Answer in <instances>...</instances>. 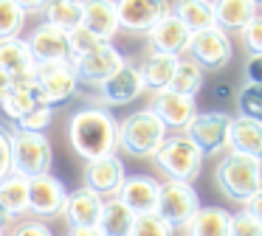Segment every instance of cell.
<instances>
[{"label":"cell","instance_id":"6da1fadb","mask_svg":"<svg viewBox=\"0 0 262 236\" xmlns=\"http://www.w3.org/2000/svg\"><path fill=\"white\" fill-rule=\"evenodd\" d=\"M68 144L85 160L116 155V149H119V121L104 107H82L68 121Z\"/></svg>","mask_w":262,"mask_h":236},{"label":"cell","instance_id":"7a4b0ae2","mask_svg":"<svg viewBox=\"0 0 262 236\" xmlns=\"http://www.w3.org/2000/svg\"><path fill=\"white\" fill-rule=\"evenodd\" d=\"M166 127L152 110L130 112L124 121H119V149L133 157H155V152L164 146Z\"/></svg>","mask_w":262,"mask_h":236},{"label":"cell","instance_id":"3957f363","mask_svg":"<svg viewBox=\"0 0 262 236\" xmlns=\"http://www.w3.org/2000/svg\"><path fill=\"white\" fill-rule=\"evenodd\" d=\"M214 180L220 191L234 202H248L262 188V163L239 152H228L214 169Z\"/></svg>","mask_w":262,"mask_h":236},{"label":"cell","instance_id":"277c9868","mask_svg":"<svg viewBox=\"0 0 262 236\" xmlns=\"http://www.w3.org/2000/svg\"><path fill=\"white\" fill-rule=\"evenodd\" d=\"M9 149H12V174L31 180L51 172L54 149L46 132H23L14 129L9 132Z\"/></svg>","mask_w":262,"mask_h":236},{"label":"cell","instance_id":"5b68a950","mask_svg":"<svg viewBox=\"0 0 262 236\" xmlns=\"http://www.w3.org/2000/svg\"><path fill=\"white\" fill-rule=\"evenodd\" d=\"M155 163L169 180H183L192 183L203 169V152L186 138V135H172L164 140L158 152H155Z\"/></svg>","mask_w":262,"mask_h":236},{"label":"cell","instance_id":"8992f818","mask_svg":"<svg viewBox=\"0 0 262 236\" xmlns=\"http://www.w3.org/2000/svg\"><path fill=\"white\" fill-rule=\"evenodd\" d=\"M34 84L40 104L57 107L76 93L79 79L71 62H54V65H34Z\"/></svg>","mask_w":262,"mask_h":236},{"label":"cell","instance_id":"52a82bcc","mask_svg":"<svg viewBox=\"0 0 262 236\" xmlns=\"http://www.w3.org/2000/svg\"><path fill=\"white\" fill-rule=\"evenodd\" d=\"M198 208H200V200H198V191H194L192 183H183V180H166V183H161L158 214L172 228H186V222L194 217Z\"/></svg>","mask_w":262,"mask_h":236},{"label":"cell","instance_id":"ba28073f","mask_svg":"<svg viewBox=\"0 0 262 236\" xmlns=\"http://www.w3.org/2000/svg\"><path fill=\"white\" fill-rule=\"evenodd\" d=\"M228 129H231V115L220 110L198 112L186 127V138L206 155H217L228 146Z\"/></svg>","mask_w":262,"mask_h":236},{"label":"cell","instance_id":"9c48e42d","mask_svg":"<svg viewBox=\"0 0 262 236\" xmlns=\"http://www.w3.org/2000/svg\"><path fill=\"white\" fill-rule=\"evenodd\" d=\"M189 54L203 70H220L231 62V39L223 28L211 26L203 31H194L189 39Z\"/></svg>","mask_w":262,"mask_h":236},{"label":"cell","instance_id":"30bf717a","mask_svg":"<svg viewBox=\"0 0 262 236\" xmlns=\"http://www.w3.org/2000/svg\"><path fill=\"white\" fill-rule=\"evenodd\" d=\"M119 11V26L133 34H147L164 17L172 14L169 0H116Z\"/></svg>","mask_w":262,"mask_h":236},{"label":"cell","instance_id":"8fae6325","mask_svg":"<svg viewBox=\"0 0 262 236\" xmlns=\"http://www.w3.org/2000/svg\"><path fill=\"white\" fill-rule=\"evenodd\" d=\"M124 56L119 54V51L113 48V42H107L104 48L99 51H91V54H82V56H74L71 59V65H74L76 70V79L85 84H102L107 82L110 76H113L116 70H119L121 65H124Z\"/></svg>","mask_w":262,"mask_h":236},{"label":"cell","instance_id":"7c38bea8","mask_svg":"<svg viewBox=\"0 0 262 236\" xmlns=\"http://www.w3.org/2000/svg\"><path fill=\"white\" fill-rule=\"evenodd\" d=\"M29 48L37 65H54V62H71V42L68 31L51 26V22H40L34 31L29 34Z\"/></svg>","mask_w":262,"mask_h":236},{"label":"cell","instance_id":"4fadbf2b","mask_svg":"<svg viewBox=\"0 0 262 236\" xmlns=\"http://www.w3.org/2000/svg\"><path fill=\"white\" fill-rule=\"evenodd\" d=\"M68 200L62 180L54 174H40L29 180V211L34 217H59Z\"/></svg>","mask_w":262,"mask_h":236},{"label":"cell","instance_id":"5bb4252c","mask_svg":"<svg viewBox=\"0 0 262 236\" xmlns=\"http://www.w3.org/2000/svg\"><path fill=\"white\" fill-rule=\"evenodd\" d=\"M82 177H85V188L96 191L104 200V197L119 194L127 172H124V163H121L119 155H104V157H96V160H88Z\"/></svg>","mask_w":262,"mask_h":236},{"label":"cell","instance_id":"9a60e30c","mask_svg":"<svg viewBox=\"0 0 262 236\" xmlns=\"http://www.w3.org/2000/svg\"><path fill=\"white\" fill-rule=\"evenodd\" d=\"M141 93H144L141 70H138L136 65H130V62H124V65H121L107 82L99 84V96H102V101L104 104H113V107L130 104V101H136Z\"/></svg>","mask_w":262,"mask_h":236},{"label":"cell","instance_id":"2e32d148","mask_svg":"<svg viewBox=\"0 0 262 236\" xmlns=\"http://www.w3.org/2000/svg\"><path fill=\"white\" fill-rule=\"evenodd\" d=\"M149 110L164 121L166 129H186L189 121L198 115L194 96H181V93H172V90H161V93H155Z\"/></svg>","mask_w":262,"mask_h":236},{"label":"cell","instance_id":"e0dca14e","mask_svg":"<svg viewBox=\"0 0 262 236\" xmlns=\"http://www.w3.org/2000/svg\"><path fill=\"white\" fill-rule=\"evenodd\" d=\"M158 191H161L158 180L147 177V174H130V177H124V183H121V188L116 197H119L136 217H141V214L158 211Z\"/></svg>","mask_w":262,"mask_h":236},{"label":"cell","instance_id":"ac0fdd59","mask_svg":"<svg viewBox=\"0 0 262 236\" xmlns=\"http://www.w3.org/2000/svg\"><path fill=\"white\" fill-rule=\"evenodd\" d=\"M149 39V48L158 51V54H172V56H181L183 51L189 48V39H192V31L178 20L175 14L164 17L155 28L147 31Z\"/></svg>","mask_w":262,"mask_h":236},{"label":"cell","instance_id":"d6986e66","mask_svg":"<svg viewBox=\"0 0 262 236\" xmlns=\"http://www.w3.org/2000/svg\"><path fill=\"white\" fill-rule=\"evenodd\" d=\"M34 107H40V96H37V84H34V70H31L29 76H17L12 82V90L0 99V112H3L9 121L17 124L20 118L29 115Z\"/></svg>","mask_w":262,"mask_h":236},{"label":"cell","instance_id":"ffe728a7","mask_svg":"<svg viewBox=\"0 0 262 236\" xmlns=\"http://www.w3.org/2000/svg\"><path fill=\"white\" fill-rule=\"evenodd\" d=\"M99 214H102V197L85 185L71 191L62 208V217L68 219L71 228H91L99 222Z\"/></svg>","mask_w":262,"mask_h":236},{"label":"cell","instance_id":"44dd1931","mask_svg":"<svg viewBox=\"0 0 262 236\" xmlns=\"http://www.w3.org/2000/svg\"><path fill=\"white\" fill-rule=\"evenodd\" d=\"M82 26L110 42L121 28L116 0H82Z\"/></svg>","mask_w":262,"mask_h":236},{"label":"cell","instance_id":"7402d4cb","mask_svg":"<svg viewBox=\"0 0 262 236\" xmlns=\"http://www.w3.org/2000/svg\"><path fill=\"white\" fill-rule=\"evenodd\" d=\"M186 236H231V214L220 205H200L186 222Z\"/></svg>","mask_w":262,"mask_h":236},{"label":"cell","instance_id":"603a6c76","mask_svg":"<svg viewBox=\"0 0 262 236\" xmlns=\"http://www.w3.org/2000/svg\"><path fill=\"white\" fill-rule=\"evenodd\" d=\"M214 9V26L223 31H243L251 20L256 17L254 0H211Z\"/></svg>","mask_w":262,"mask_h":236},{"label":"cell","instance_id":"cb8c5ba5","mask_svg":"<svg viewBox=\"0 0 262 236\" xmlns=\"http://www.w3.org/2000/svg\"><path fill=\"white\" fill-rule=\"evenodd\" d=\"M228 149L248 155L262 163V124L248 121V118H231V129H228Z\"/></svg>","mask_w":262,"mask_h":236},{"label":"cell","instance_id":"d4e9b609","mask_svg":"<svg viewBox=\"0 0 262 236\" xmlns=\"http://www.w3.org/2000/svg\"><path fill=\"white\" fill-rule=\"evenodd\" d=\"M181 56H172V54H152L141 62V79H144V90H152V93H161V90H169L172 76H175V67Z\"/></svg>","mask_w":262,"mask_h":236},{"label":"cell","instance_id":"484cf974","mask_svg":"<svg viewBox=\"0 0 262 236\" xmlns=\"http://www.w3.org/2000/svg\"><path fill=\"white\" fill-rule=\"evenodd\" d=\"M133 222H136V214H133L119 197H104L102 200V214H99L96 228L102 230L104 236H130Z\"/></svg>","mask_w":262,"mask_h":236},{"label":"cell","instance_id":"4316f807","mask_svg":"<svg viewBox=\"0 0 262 236\" xmlns=\"http://www.w3.org/2000/svg\"><path fill=\"white\" fill-rule=\"evenodd\" d=\"M34 56L26 39L12 37V39H0V70H6L12 79L29 76L34 70Z\"/></svg>","mask_w":262,"mask_h":236},{"label":"cell","instance_id":"83f0119b","mask_svg":"<svg viewBox=\"0 0 262 236\" xmlns=\"http://www.w3.org/2000/svg\"><path fill=\"white\" fill-rule=\"evenodd\" d=\"M172 14L189 28V31H203V28L214 26V9H211V0H178Z\"/></svg>","mask_w":262,"mask_h":236},{"label":"cell","instance_id":"f1b7e54d","mask_svg":"<svg viewBox=\"0 0 262 236\" xmlns=\"http://www.w3.org/2000/svg\"><path fill=\"white\" fill-rule=\"evenodd\" d=\"M0 202L12 214V219L29 214V180L20 177V174L3 177L0 180Z\"/></svg>","mask_w":262,"mask_h":236},{"label":"cell","instance_id":"f546056e","mask_svg":"<svg viewBox=\"0 0 262 236\" xmlns=\"http://www.w3.org/2000/svg\"><path fill=\"white\" fill-rule=\"evenodd\" d=\"M42 14H46V22L71 34L82 26V0H48Z\"/></svg>","mask_w":262,"mask_h":236},{"label":"cell","instance_id":"4dcf8cb0","mask_svg":"<svg viewBox=\"0 0 262 236\" xmlns=\"http://www.w3.org/2000/svg\"><path fill=\"white\" fill-rule=\"evenodd\" d=\"M200 87H203V67L194 59H178L169 90L172 93H181V96H194Z\"/></svg>","mask_w":262,"mask_h":236},{"label":"cell","instance_id":"1f68e13d","mask_svg":"<svg viewBox=\"0 0 262 236\" xmlns=\"http://www.w3.org/2000/svg\"><path fill=\"white\" fill-rule=\"evenodd\" d=\"M237 112L239 118L262 124V84H248L245 82L237 93Z\"/></svg>","mask_w":262,"mask_h":236},{"label":"cell","instance_id":"d6a6232c","mask_svg":"<svg viewBox=\"0 0 262 236\" xmlns=\"http://www.w3.org/2000/svg\"><path fill=\"white\" fill-rule=\"evenodd\" d=\"M26 22V11L14 0H0V39L20 37Z\"/></svg>","mask_w":262,"mask_h":236},{"label":"cell","instance_id":"836d02e7","mask_svg":"<svg viewBox=\"0 0 262 236\" xmlns=\"http://www.w3.org/2000/svg\"><path fill=\"white\" fill-rule=\"evenodd\" d=\"M172 233H175V228H172L158 211H152V214H141V217H136L130 236H172Z\"/></svg>","mask_w":262,"mask_h":236},{"label":"cell","instance_id":"e575fe53","mask_svg":"<svg viewBox=\"0 0 262 236\" xmlns=\"http://www.w3.org/2000/svg\"><path fill=\"white\" fill-rule=\"evenodd\" d=\"M68 42H71V59L74 56H82V54H91V51H99L107 45V39L96 37L93 31H88L85 26L74 28V31L68 34Z\"/></svg>","mask_w":262,"mask_h":236},{"label":"cell","instance_id":"d590c367","mask_svg":"<svg viewBox=\"0 0 262 236\" xmlns=\"http://www.w3.org/2000/svg\"><path fill=\"white\" fill-rule=\"evenodd\" d=\"M51 118H54V107L40 104V107H34L29 115L20 118V121L14 124V129H23V132H42V129L51 124Z\"/></svg>","mask_w":262,"mask_h":236},{"label":"cell","instance_id":"8d00e7d4","mask_svg":"<svg viewBox=\"0 0 262 236\" xmlns=\"http://www.w3.org/2000/svg\"><path fill=\"white\" fill-rule=\"evenodd\" d=\"M231 236H262V222H256L248 211L231 214Z\"/></svg>","mask_w":262,"mask_h":236},{"label":"cell","instance_id":"74e56055","mask_svg":"<svg viewBox=\"0 0 262 236\" xmlns=\"http://www.w3.org/2000/svg\"><path fill=\"white\" fill-rule=\"evenodd\" d=\"M239 34H243V42L251 54H262V17L259 14H256Z\"/></svg>","mask_w":262,"mask_h":236},{"label":"cell","instance_id":"f35d334b","mask_svg":"<svg viewBox=\"0 0 262 236\" xmlns=\"http://www.w3.org/2000/svg\"><path fill=\"white\" fill-rule=\"evenodd\" d=\"M12 236H54V233H51V228H48L46 222H40V219H29V222H20Z\"/></svg>","mask_w":262,"mask_h":236},{"label":"cell","instance_id":"ab89813d","mask_svg":"<svg viewBox=\"0 0 262 236\" xmlns=\"http://www.w3.org/2000/svg\"><path fill=\"white\" fill-rule=\"evenodd\" d=\"M12 174V149H9V132L0 127V180Z\"/></svg>","mask_w":262,"mask_h":236},{"label":"cell","instance_id":"60d3db41","mask_svg":"<svg viewBox=\"0 0 262 236\" xmlns=\"http://www.w3.org/2000/svg\"><path fill=\"white\" fill-rule=\"evenodd\" d=\"M245 82L248 84H262V54H251L245 62Z\"/></svg>","mask_w":262,"mask_h":236},{"label":"cell","instance_id":"b9f144b4","mask_svg":"<svg viewBox=\"0 0 262 236\" xmlns=\"http://www.w3.org/2000/svg\"><path fill=\"white\" fill-rule=\"evenodd\" d=\"M245 211H248V214H251V217H254V219H256V222H262V188H259V191H256V194H254V197H251V200H248V202H245Z\"/></svg>","mask_w":262,"mask_h":236},{"label":"cell","instance_id":"7bdbcfd3","mask_svg":"<svg viewBox=\"0 0 262 236\" xmlns=\"http://www.w3.org/2000/svg\"><path fill=\"white\" fill-rule=\"evenodd\" d=\"M14 3H17L26 14H31V11H46L48 0H14Z\"/></svg>","mask_w":262,"mask_h":236},{"label":"cell","instance_id":"ee69618b","mask_svg":"<svg viewBox=\"0 0 262 236\" xmlns=\"http://www.w3.org/2000/svg\"><path fill=\"white\" fill-rule=\"evenodd\" d=\"M68 236H104V233L96 228V225H91V228H71Z\"/></svg>","mask_w":262,"mask_h":236},{"label":"cell","instance_id":"f6af8a7d","mask_svg":"<svg viewBox=\"0 0 262 236\" xmlns=\"http://www.w3.org/2000/svg\"><path fill=\"white\" fill-rule=\"evenodd\" d=\"M12 82H14V79L9 76L6 70H0V99H3V96H6L9 90H12Z\"/></svg>","mask_w":262,"mask_h":236},{"label":"cell","instance_id":"bcb514c9","mask_svg":"<svg viewBox=\"0 0 262 236\" xmlns=\"http://www.w3.org/2000/svg\"><path fill=\"white\" fill-rule=\"evenodd\" d=\"M9 222H12V214H9L6 208H3V202H0V228H6Z\"/></svg>","mask_w":262,"mask_h":236},{"label":"cell","instance_id":"7dc6e473","mask_svg":"<svg viewBox=\"0 0 262 236\" xmlns=\"http://www.w3.org/2000/svg\"><path fill=\"white\" fill-rule=\"evenodd\" d=\"M254 3H256V6H262V0H254Z\"/></svg>","mask_w":262,"mask_h":236},{"label":"cell","instance_id":"c3c4849f","mask_svg":"<svg viewBox=\"0 0 262 236\" xmlns=\"http://www.w3.org/2000/svg\"><path fill=\"white\" fill-rule=\"evenodd\" d=\"M0 236H3V228H0Z\"/></svg>","mask_w":262,"mask_h":236}]
</instances>
